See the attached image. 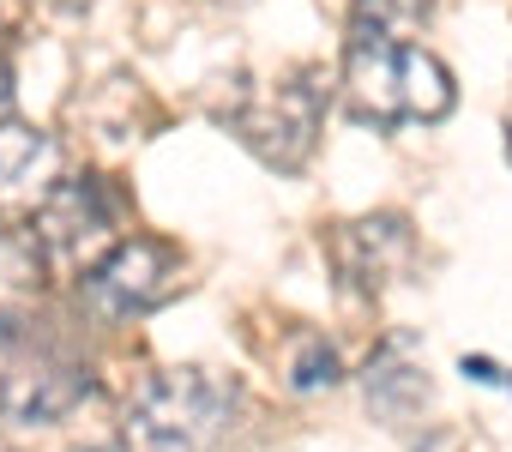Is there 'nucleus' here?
Instances as JSON below:
<instances>
[{"instance_id":"obj_1","label":"nucleus","mask_w":512,"mask_h":452,"mask_svg":"<svg viewBox=\"0 0 512 452\" xmlns=\"http://www.w3.org/2000/svg\"><path fill=\"white\" fill-rule=\"evenodd\" d=\"M229 410L235 392L205 368H157L127 398V440L133 452H211Z\"/></svg>"},{"instance_id":"obj_2","label":"nucleus","mask_w":512,"mask_h":452,"mask_svg":"<svg viewBox=\"0 0 512 452\" xmlns=\"http://www.w3.org/2000/svg\"><path fill=\"white\" fill-rule=\"evenodd\" d=\"M344 97L362 121H440L452 109V73L416 43H350Z\"/></svg>"},{"instance_id":"obj_3","label":"nucleus","mask_w":512,"mask_h":452,"mask_svg":"<svg viewBox=\"0 0 512 452\" xmlns=\"http://www.w3.org/2000/svg\"><path fill=\"white\" fill-rule=\"evenodd\" d=\"M320 109H326V85L314 73H278L266 85L235 91L229 133L247 151H260L272 169H302L320 139Z\"/></svg>"},{"instance_id":"obj_4","label":"nucleus","mask_w":512,"mask_h":452,"mask_svg":"<svg viewBox=\"0 0 512 452\" xmlns=\"http://www.w3.org/2000/svg\"><path fill=\"white\" fill-rule=\"evenodd\" d=\"M37 260L55 272H91L115 248V199L97 175H67L31 217Z\"/></svg>"},{"instance_id":"obj_5","label":"nucleus","mask_w":512,"mask_h":452,"mask_svg":"<svg viewBox=\"0 0 512 452\" xmlns=\"http://www.w3.org/2000/svg\"><path fill=\"white\" fill-rule=\"evenodd\" d=\"M181 290V254L157 236H127L115 242L85 278H79V296L97 320H139L151 308H163L169 296Z\"/></svg>"},{"instance_id":"obj_6","label":"nucleus","mask_w":512,"mask_h":452,"mask_svg":"<svg viewBox=\"0 0 512 452\" xmlns=\"http://www.w3.org/2000/svg\"><path fill=\"white\" fill-rule=\"evenodd\" d=\"M91 392V374L79 362H61V356H37V362H19L0 374V422L13 428H49L61 416H73Z\"/></svg>"},{"instance_id":"obj_7","label":"nucleus","mask_w":512,"mask_h":452,"mask_svg":"<svg viewBox=\"0 0 512 452\" xmlns=\"http://www.w3.org/2000/svg\"><path fill=\"white\" fill-rule=\"evenodd\" d=\"M416 254V236H410V217L398 211H380V217H356L338 230V272L356 284V290H386Z\"/></svg>"},{"instance_id":"obj_8","label":"nucleus","mask_w":512,"mask_h":452,"mask_svg":"<svg viewBox=\"0 0 512 452\" xmlns=\"http://www.w3.org/2000/svg\"><path fill=\"white\" fill-rule=\"evenodd\" d=\"M55 169H61L55 133L25 127V121H0V205L7 211H37L61 187Z\"/></svg>"},{"instance_id":"obj_9","label":"nucleus","mask_w":512,"mask_h":452,"mask_svg":"<svg viewBox=\"0 0 512 452\" xmlns=\"http://www.w3.org/2000/svg\"><path fill=\"white\" fill-rule=\"evenodd\" d=\"M362 386H368V404H374L380 416H410L416 404H428V380L404 362V350H398V344H386V350L368 362Z\"/></svg>"},{"instance_id":"obj_10","label":"nucleus","mask_w":512,"mask_h":452,"mask_svg":"<svg viewBox=\"0 0 512 452\" xmlns=\"http://www.w3.org/2000/svg\"><path fill=\"white\" fill-rule=\"evenodd\" d=\"M434 13V0H356L350 13V43H404L422 31Z\"/></svg>"},{"instance_id":"obj_11","label":"nucleus","mask_w":512,"mask_h":452,"mask_svg":"<svg viewBox=\"0 0 512 452\" xmlns=\"http://www.w3.org/2000/svg\"><path fill=\"white\" fill-rule=\"evenodd\" d=\"M284 374H290L296 392H314V386H332L344 368H338V350H332L320 332H296V350H290Z\"/></svg>"},{"instance_id":"obj_12","label":"nucleus","mask_w":512,"mask_h":452,"mask_svg":"<svg viewBox=\"0 0 512 452\" xmlns=\"http://www.w3.org/2000/svg\"><path fill=\"white\" fill-rule=\"evenodd\" d=\"M7 109H13V67L0 55V121H7Z\"/></svg>"},{"instance_id":"obj_13","label":"nucleus","mask_w":512,"mask_h":452,"mask_svg":"<svg viewBox=\"0 0 512 452\" xmlns=\"http://www.w3.org/2000/svg\"><path fill=\"white\" fill-rule=\"evenodd\" d=\"M73 452H127V446H115V440H97V446H73Z\"/></svg>"},{"instance_id":"obj_14","label":"nucleus","mask_w":512,"mask_h":452,"mask_svg":"<svg viewBox=\"0 0 512 452\" xmlns=\"http://www.w3.org/2000/svg\"><path fill=\"white\" fill-rule=\"evenodd\" d=\"M7 344H13V320H7V314H0V350H7Z\"/></svg>"},{"instance_id":"obj_15","label":"nucleus","mask_w":512,"mask_h":452,"mask_svg":"<svg viewBox=\"0 0 512 452\" xmlns=\"http://www.w3.org/2000/svg\"><path fill=\"white\" fill-rule=\"evenodd\" d=\"M506 157H512V127H506Z\"/></svg>"},{"instance_id":"obj_16","label":"nucleus","mask_w":512,"mask_h":452,"mask_svg":"<svg viewBox=\"0 0 512 452\" xmlns=\"http://www.w3.org/2000/svg\"><path fill=\"white\" fill-rule=\"evenodd\" d=\"M0 452H13V446H0Z\"/></svg>"}]
</instances>
